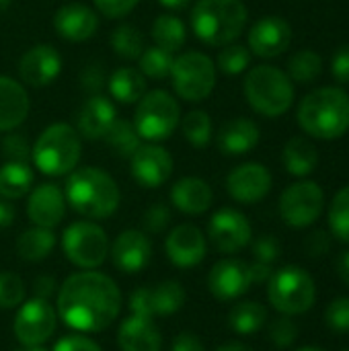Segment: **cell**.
<instances>
[{
  "label": "cell",
  "instance_id": "6da1fadb",
  "mask_svg": "<svg viewBox=\"0 0 349 351\" xmlns=\"http://www.w3.org/2000/svg\"><path fill=\"white\" fill-rule=\"evenodd\" d=\"M119 311L121 292L105 274H74L58 290V317L74 331L99 333L117 319Z\"/></svg>",
  "mask_w": 349,
  "mask_h": 351
},
{
  "label": "cell",
  "instance_id": "7a4b0ae2",
  "mask_svg": "<svg viewBox=\"0 0 349 351\" xmlns=\"http://www.w3.org/2000/svg\"><path fill=\"white\" fill-rule=\"evenodd\" d=\"M296 117L311 138L337 140L349 130V95L339 86L315 88L300 101Z\"/></svg>",
  "mask_w": 349,
  "mask_h": 351
},
{
  "label": "cell",
  "instance_id": "3957f363",
  "mask_svg": "<svg viewBox=\"0 0 349 351\" xmlns=\"http://www.w3.org/2000/svg\"><path fill=\"white\" fill-rule=\"evenodd\" d=\"M66 202L88 220L109 218L119 208V187L109 173L97 167L74 169L66 181Z\"/></svg>",
  "mask_w": 349,
  "mask_h": 351
},
{
  "label": "cell",
  "instance_id": "277c9868",
  "mask_svg": "<svg viewBox=\"0 0 349 351\" xmlns=\"http://www.w3.org/2000/svg\"><path fill=\"white\" fill-rule=\"evenodd\" d=\"M247 19L243 0H197L191 10V29L206 45L224 47L241 37Z\"/></svg>",
  "mask_w": 349,
  "mask_h": 351
},
{
  "label": "cell",
  "instance_id": "5b68a950",
  "mask_svg": "<svg viewBox=\"0 0 349 351\" xmlns=\"http://www.w3.org/2000/svg\"><path fill=\"white\" fill-rule=\"evenodd\" d=\"M80 156H82L80 134L76 132V128L62 121L47 125L39 134L31 150V158L35 167L47 177H62L72 173L80 162Z\"/></svg>",
  "mask_w": 349,
  "mask_h": 351
},
{
  "label": "cell",
  "instance_id": "8992f818",
  "mask_svg": "<svg viewBox=\"0 0 349 351\" xmlns=\"http://www.w3.org/2000/svg\"><path fill=\"white\" fill-rule=\"evenodd\" d=\"M243 93L253 111L265 117H280L294 103V82L284 70L269 64L255 66L247 72Z\"/></svg>",
  "mask_w": 349,
  "mask_h": 351
},
{
  "label": "cell",
  "instance_id": "52a82bcc",
  "mask_svg": "<svg viewBox=\"0 0 349 351\" xmlns=\"http://www.w3.org/2000/svg\"><path fill=\"white\" fill-rule=\"evenodd\" d=\"M179 121H181L179 101L171 93L156 88L144 93V97L138 101L132 123L142 140L163 142L173 136Z\"/></svg>",
  "mask_w": 349,
  "mask_h": 351
},
{
  "label": "cell",
  "instance_id": "ba28073f",
  "mask_svg": "<svg viewBox=\"0 0 349 351\" xmlns=\"http://www.w3.org/2000/svg\"><path fill=\"white\" fill-rule=\"evenodd\" d=\"M267 298L278 313L286 317H296L313 308L317 288L309 271L298 265H288L269 278Z\"/></svg>",
  "mask_w": 349,
  "mask_h": 351
},
{
  "label": "cell",
  "instance_id": "9c48e42d",
  "mask_svg": "<svg viewBox=\"0 0 349 351\" xmlns=\"http://www.w3.org/2000/svg\"><path fill=\"white\" fill-rule=\"evenodd\" d=\"M169 76L179 99L197 103L208 99L216 86V64L202 51H183L175 58Z\"/></svg>",
  "mask_w": 349,
  "mask_h": 351
},
{
  "label": "cell",
  "instance_id": "30bf717a",
  "mask_svg": "<svg viewBox=\"0 0 349 351\" xmlns=\"http://www.w3.org/2000/svg\"><path fill=\"white\" fill-rule=\"evenodd\" d=\"M62 249L70 263L80 269H97L109 255V239L95 222H74L62 234Z\"/></svg>",
  "mask_w": 349,
  "mask_h": 351
},
{
  "label": "cell",
  "instance_id": "8fae6325",
  "mask_svg": "<svg viewBox=\"0 0 349 351\" xmlns=\"http://www.w3.org/2000/svg\"><path fill=\"white\" fill-rule=\"evenodd\" d=\"M325 208V193L315 181H296L280 197V216L292 228L315 224Z\"/></svg>",
  "mask_w": 349,
  "mask_h": 351
},
{
  "label": "cell",
  "instance_id": "7c38bea8",
  "mask_svg": "<svg viewBox=\"0 0 349 351\" xmlns=\"http://www.w3.org/2000/svg\"><path fill=\"white\" fill-rule=\"evenodd\" d=\"M185 304V290L179 282L167 280L156 286H142L130 296V313L144 319L175 315Z\"/></svg>",
  "mask_w": 349,
  "mask_h": 351
},
{
  "label": "cell",
  "instance_id": "4fadbf2b",
  "mask_svg": "<svg viewBox=\"0 0 349 351\" xmlns=\"http://www.w3.org/2000/svg\"><path fill=\"white\" fill-rule=\"evenodd\" d=\"M58 315L43 298H31L23 302L14 317V337L23 346H43L56 331Z\"/></svg>",
  "mask_w": 349,
  "mask_h": 351
},
{
  "label": "cell",
  "instance_id": "5bb4252c",
  "mask_svg": "<svg viewBox=\"0 0 349 351\" xmlns=\"http://www.w3.org/2000/svg\"><path fill=\"white\" fill-rule=\"evenodd\" d=\"M208 237L220 253L232 255L251 243L253 230L243 212L234 208H222L210 218Z\"/></svg>",
  "mask_w": 349,
  "mask_h": 351
},
{
  "label": "cell",
  "instance_id": "9a60e30c",
  "mask_svg": "<svg viewBox=\"0 0 349 351\" xmlns=\"http://www.w3.org/2000/svg\"><path fill=\"white\" fill-rule=\"evenodd\" d=\"M292 43V27L286 19L278 14H267L259 19L249 31V51L272 60L282 56Z\"/></svg>",
  "mask_w": 349,
  "mask_h": 351
},
{
  "label": "cell",
  "instance_id": "2e32d148",
  "mask_svg": "<svg viewBox=\"0 0 349 351\" xmlns=\"http://www.w3.org/2000/svg\"><path fill=\"white\" fill-rule=\"evenodd\" d=\"M272 173L259 162H245L226 177V191L239 204H257L272 191Z\"/></svg>",
  "mask_w": 349,
  "mask_h": 351
},
{
  "label": "cell",
  "instance_id": "e0dca14e",
  "mask_svg": "<svg viewBox=\"0 0 349 351\" xmlns=\"http://www.w3.org/2000/svg\"><path fill=\"white\" fill-rule=\"evenodd\" d=\"M19 78L35 88L51 84L62 70V56L49 43H39L29 47L19 60Z\"/></svg>",
  "mask_w": 349,
  "mask_h": 351
},
{
  "label": "cell",
  "instance_id": "ac0fdd59",
  "mask_svg": "<svg viewBox=\"0 0 349 351\" xmlns=\"http://www.w3.org/2000/svg\"><path fill=\"white\" fill-rule=\"evenodd\" d=\"M132 177L148 189L160 187L169 181L173 173V156L167 148L158 144H140V148L130 156Z\"/></svg>",
  "mask_w": 349,
  "mask_h": 351
},
{
  "label": "cell",
  "instance_id": "d6986e66",
  "mask_svg": "<svg viewBox=\"0 0 349 351\" xmlns=\"http://www.w3.org/2000/svg\"><path fill=\"white\" fill-rule=\"evenodd\" d=\"M167 257L177 267H195L204 261L208 245L204 232L193 224H179L175 226L165 243Z\"/></svg>",
  "mask_w": 349,
  "mask_h": 351
},
{
  "label": "cell",
  "instance_id": "ffe728a7",
  "mask_svg": "<svg viewBox=\"0 0 349 351\" xmlns=\"http://www.w3.org/2000/svg\"><path fill=\"white\" fill-rule=\"evenodd\" d=\"M208 288H210V294L222 302L241 298L251 288L249 265L239 259L218 261L208 276Z\"/></svg>",
  "mask_w": 349,
  "mask_h": 351
},
{
  "label": "cell",
  "instance_id": "44dd1931",
  "mask_svg": "<svg viewBox=\"0 0 349 351\" xmlns=\"http://www.w3.org/2000/svg\"><path fill=\"white\" fill-rule=\"evenodd\" d=\"M53 29L56 33L72 43H80L91 39L99 29V14L86 4L68 2L62 4L53 14Z\"/></svg>",
  "mask_w": 349,
  "mask_h": 351
},
{
  "label": "cell",
  "instance_id": "7402d4cb",
  "mask_svg": "<svg viewBox=\"0 0 349 351\" xmlns=\"http://www.w3.org/2000/svg\"><path fill=\"white\" fill-rule=\"evenodd\" d=\"M113 265L123 274L142 271L152 259V243L142 230H123L111 245Z\"/></svg>",
  "mask_w": 349,
  "mask_h": 351
},
{
  "label": "cell",
  "instance_id": "603a6c76",
  "mask_svg": "<svg viewBox=\"0 0 349 351\" xmlns=\"http://www.w3.org/2000/svg\"><path fill=\"white\" fill-rule=\"evenodd\" d=\"M66 195L56 183H41L29 193L27 216L35 226L53 228L64 220Z\"/></svg>",
  "mask_w": 349,
  "mask_h": 351
},
{
  "label": "cell",
  "instance_id": "cb8c5ba5",
  "mask_svg": "<svg viewBox=\"0 0 349 351\" xmlns=\"http://www.w3.org/2000/svg\"><path fill=\"white\" fill-rule=\"evenodd\" d=\"M117 119V111L111 99L103 95H93L80 107L76 115V132L86 140H101Z\"/></svg>",
  "mask_w": 349,
  "mask_h": 351
},
{
  "label": "cell",
  "instance_id": "d4e9b609",
  "mask_svg": "<svg viewBox=\"0 0 349 351\" xmlns=\"http://www.w3.org/2000/svg\"><path fill=\"white\" fill-rule=\"evenodd\" d=\"M259 140H261L259 125L247 117H237V119L226 121L216 136L218 148L226 156L247 154L259 144Z\"/></svg>",
  "mask_w": 349,
  "mask_h": 351
},
{
  "label": "cell",
  "instance_id": "484cf974",
  "mask_svg": "<svg viewBox=\"0 0 349 351\" xmlns=\"http://www.w3.org/2000/svg\"><path fill=\"white\" fill-rule=\"evenodd\" d=\"M29 95L25 86L0 74V132L16 130L29 115Z\"/></svg>",
  "mask_w": 349,
  "mask_h": 351
},
{
  "label": "cell",
  "instance_id": "4316f807",
  "mask_svg": "<svg viewBox=\"0 0 349 351\" xmlns=\"http://www.w3.org/2000/svg\"><path fill=\"white\" fill-rule=\"evenodd\" d=\"M117 346L121 351H160L163 337L152 319L132 315L119 325Z\"/></svg>",
  "mask_w": 349,
  "mask_h": 351
},
{
  "label": "cell",
  "instance_id": "83f0119b",
  "mask_svg": "<svg viewBox=\"0 0 349 351\" xmlns=\"http://www.w3.org/2000/svg\"><path fill=\"white\" fill-rule=\"evenodd\" d=\"M212 199H214L212 187L200 177H183L171 189L173 206L187 216H200L208 212Z\"/></svg>",
  "mask_w": 349,
  "mask_h": 351
},
{
  "label": "cell",
  "instance_id": "f1b7e54d",
  "mask_svg": "<svg viewBox=\"0 0 349 351\" xmlns=\"http://www.w3.org/2000/svg\"><path fill=\"white\" fill-rule=\"evenodd\" d=\"M282 162L284 169L294 175V177H306L311 175L317 165H319V152L315 148L313 142H309L306 138H290L282 150Z\"/></svg>",
  "mask_w": 349,
  "mask_h": 351
},
{
  "label": "cell",
  "instance_id": "f546056e",
  "mask_svg": "<svg viewBox=\"0 0 349 351\" xmlns=\"http://www.w3.org/2000/svg\"><path fill=\"white\" fill-rule=\"evenodd\" d=\"M107 82H109L111 97L117 103H123V105L138 103L146 93V76L140 72V68H132V66L117 68L109 76Z\"/></svg>",
  "mask_w": 349,
  "mask_h": 351
},
{
  "label": "cell",
  "instance_id": "4dcf8cb0",
  "mask_svg": "<svg viewBox=\"0 0 349 351\" xmlns=\"http://www.w3.org/2000/svg\"><path fill=\"white\" fill-rule=\"evenodd\" d=\"M33 187V171L27 162L8 160L0 167V197L19 199L27 195Z\"/></svg>",
  "mask_w": 349,
  "mask_h": 351
},
{
  "label": "cell",
  "instance_id": "1f68e13d",
  "mask_svg": "<svg viewBox=\"0 0 349 351\" xmlns=\"http://www.w3.org/2000/svg\"><path fill=\"white\" fill-rule=\"evenodd\" d=\"M56 247V234L51 228L33 226L16 239V253L23 261H43Z\"/></svg>",
  "mask_w": 349,
  "mask_h": 351
},
{
  "label": "cell",
  "instance_id": "d6a6232c",
  "mask_svg": "<svg viewBox=\"0 0 349 351\" xmlns=\"http://www.w3.org/2000/svg\"><path fill=\"white\" fill-rule=\"evenodd\" d=\"M152 39L156 47L177 53L187 41L185 23L175 14H158L152 23Z\"/></svg>",
  "mask_w": 349,
  "mask_h": 351
},
{
  "label": "cell",
  "instance_id": "836d02e7",
  "mask_svg": "<svg viewBox=\"0 0 349 351\" xmlns=\"http://www.w3.org/2000/svg\"><path fill=\"white\" fill-rule=\"evenodd\" d=\"M267 321V311L259 302H239L228 315V325L239 335L257 333Z\"/></svg>",
  "mask_w": 349,
  "mask_h": 351
},
{
  "label": "cell",
  "instance_id": "e575fe53",
  "mask_svg": "<svg viewBox=\"0 0 349 351\" xmlns=\"http://www.w3.org/2000/svg\"><path fill=\"white\" fill-rule=\"evenodd\" d=\"M105 142L111 148L113 154L121 156V158H130L142 144L140 134L136 132L134 123L128 119H115L113 125L109 128V132L105 134Z\"/></svg>",
  "mask_w": 349,
  "mask_h": 351
},
{
  "label": "cell",
  "instance_id": "d590c367",
  "mask_svg": "<svg viewBox=\"0 0 349 351\" xmlns=\"http://www.w3.org/2000/svg\"><path fill=\"white\" fill-rule=\"evenodd\" d=\"M323 72V58L315 49H298L288 60V76L292 82L311 84Z\"/></svg>",
  "mask_w": 349,
  "mask_h": 351
},
{
  "label": "cell",
  "instance_id": "8d00e7d4",
  "mask_svg": "<svg viewBox=\"0 0 349 351\" xmlns=\"http://www.w3.org/2000/svg\"><path fill=\"white\" fill-rule=\"evenodd\" d=\"M109 43H111V49L115 51V56H119L121 60H138L146 47L144 45V33L134 25L115 27L111 31Z\"/></svg>",
  "mask_w": 349,
  "mask_h": 351
},
{
  "label": "cell",
  "instance_id": "74e56055",
  "mask_svg": "<svg viewBox=\"0 0 349 351\" xmlns=\"http://www.w3.org/2000/svg\"><path fill=\"white\" fill-rule=\"evenodd\" d=\"M181 123V130H183V136L185 140L193 146V148H206L210 142H212V119L206 111L202 109H195V111H189Z\"/></svg>",
  "mask_w": 349,
  "mask_h": 351
},
{
  "label": "cell",
  "instance_id": "f35d334b",
  "mask_svg": "<svg viewBox=\"0 0 349 351\" xmlns=\"http://www.w3.org/2000/svg\"><path fill=\"white\" fill-rule=\"evenodd\" d=\"M140 72L146 78H154V80H163L171 74L173 68V53L152 45V47H144V51L140 53Z\"/></svg>",
  "mask_w": 349,
  "mask_h": 351
},
{
  "label": "cell",
  "instance_id": "ab89813d",
  "mask_svg": "<svg viewBox=\"0 0 349 351\" xmlns=\"http://www.w3.org/2000/svg\"><path fill=\"white\" fill-rule=\"evenodd\" d=\"M329 228L335 239L349 245V185L335 193L329 206Z\"/></svg>",
  "mask_w": 349,
  "mask_h": 351
},
{
  "label": "cell",
  "instance_id": "60d3db41",
  "mask_svg": "<svg viewBox=\"0 0 349 351\" xmlns=\"http://www.w3.org/2000/svg\"><path fill=\"white\" fill-rule=\"evenodd\" d=\"M218 68L228 74V76H237L241 72H245L251 64V51L245 45L239 43H228L220 49L218 58H216Z\"/></svg>",
  "mask_w": 349,
  "mask_h": 351
},
{
  "label": "cell",
  "instance_id": "b9f144b4",
  "mask_svg": "<svg viewBox=\"0 0 349 351\" xmlns=\"http://www.w3.org/2000/svg\"><path fill=\"white\" fill-rule=\"evenodd\" d=\"M25 302V284L12 271H0V308H16Z\"/></svg>",
  "mask_w": 349,
  "mask_h": 351
},
{
  "label": "cell",
  "instance_id": "7bdbcfd3",
  "mask_svg": "<svg viewBox=\"0 0 349 351\" xmlns=\"http://www.w3.org/2000/svg\"><path fill=\"white\" fill-rule=\"evenodd\" d=\"M298 337V327L296 323L292 321V317H280L276 321H272L269 325V341L280 348V350H286L290 348Z\"/></svg>",
  "mask_w": 349,
  "mask_h": 351
},
{
  "label": "cell",
  "instance_id": "ee69618b",
  "mask_svg": "<svg viewBox=\"0 0 349 351\" xmlns=\"http://www.w3.org/2000/svg\"><path fill=\"white\" fill-rule=\"evenodd\" d=\"M327 327L335 333H349V298H335L325 311Z\"/></svg>",
  "mask_w": 349,
  "mask_h": 351
},
{
  "label": "cell",
  "instance_id": "f6af8a7d",
  "mask_svg": "<svg viewBox=\"0 0 349 351\" xmlns=\"http://www.w3.org/2000/svg\"><path fill=\"white\" fill-rule=\"evenodd\" d=\"M171 224V210L165 206V204H154L150 206L144 216H142V226L146 232H152V234H158L163 232L167 226Z\"/></svg>",
  "mask_w": 349,
  "mask_h": 351
},
{
  "label": "cell",
  "instance_id": "bcb514c9",
  "mask_svg": "<svg viewBox=\"0 0 349 351\" xmlns=\"http://www.w3.org/2000/svg\"><path fill=\"white\" fill-rule=\"evenodd\" d=\"M253 255H255V261L259 263H276L282 255V247H280V241L272 234H263L259 237L255 243H253Z\"/></svg>",
  "mask_w": 349,
  "mask_h": 351
},
{
  "label": "cell",
  "instance_id": "7dc6e473",
  "mask_svg": "<svg viewBox=\"0 0 349 351\" xmlns=\"http://www.w3.org/2000/svg\"><path fill=\"white\" fill-rule=\"evenodd\" d=\"M140 0H93L97 12H101L107 19H121L128 16Z\"/></svg>",
  "mask_w": 349,
  "mask_h": 351
},
{
  "label": "cell",
  "instance_id": "c3c4849f",
  "mask_svg": "<svg viewBox=\"0 0 349 351\" xmlns=\"http://www.w3.org/2000/svg\"><path fill=\"white\" fill-rule=\"evenodd\" d=\"M2 152L10 158V160H21V162H27L29 156H31V146L27 142L25 136H19V134H10L2 140Z\"/></svg>",
  "mask_w": 349,
  "mask_h": 351
},
{
  "label": "cell",
  "instance_id": "681fc988",
  "mask_svg": "<svg viewBox=\"0 0 349 351\" xmlns=\"http://www.w3.org/2000/svg\"><path fill=\"white\" fill-rule=\"evenodd\" d=\"M329 249H331V237H329V232H325V230H315V232H311V234L306 237V241H304V251H306L313 259H317V257H321V255H327Z\"/></svg>",
  "mask_w": 349,
  "mask_h": 351
},
{
  "label": "cell",
  "instance_id": "f907efd6",
  "mask_svg": "<svg viewBox=\"0 0 349 351\" xmlns=\"http://www.w3.org/2000/svg\"><path fill=\"white\" fill-rule=\"evenodd\" d=\"M331 74L339 84H349V43L341 45L331 60Z\"/></svg>",
  "mask_w": 349,
  "mask_h": 351
},
{
  "label": "cell",
  "instance_id": "816d5d0a",
  "mask_svg": "<svg viewBox=\"0 0 349 351\" xmlns=\"http://www.w3.org/2000/svg\"><path fill=\"white\" fill-rule=\"evenodd\" d=\"M53 351H103L93 339L84 337V335H66L62 337L56 346Z\"/></svg>",
  "mask_w": 349,
  "mask_h": 351
},
{
  "label": "cell",
  "instance_id": "f5cc1de1",
  "mask_svg": "<svg viewBox=\"0 0 349 351\" xmlns=\"http://www.w3.org/2000/svg\"><path fill=\"white\" fill-rule=\"evenodd\" d=\"M103 84H105V72L101 66L95 64V66H88L82 70V74H80V86L82 88H86L88 93H99Z\"/></svg>",
  "mask_w": 349,
  "mask_h": 351
},
{
  "label": "cell",
  "instance_id": "db71d44e",
  "mask_svg": "<svg viewBox=\"0 0 349 351\" xmlns=\"http://www.w3.org/2000/svg\"><path fill=\"white\" fill-rule=\"evenodd\" d=\"M171 351H206V350H204L202 339H200L195 333H179V335L173 339Z\"/></svg>",
  "mask_w": 349,
  "mask_h": 351
},
{
  "label": "cell",
  "instance_id": "11a10c76",
  "mask_svg": "<svg viewBox=\"0 0 349 351\" xmlns=\"http://www.w3.org/2000/svg\"><path fill=\"white\" fill-rule=\"evenodd\" d=\"M33 292L37 298H43L47 300L53 292H56V280L51 276H39L35 282H33Z\"/></svg>",
  "mask_w": 349,
  "mask_h": 351
},
{
  "label": "cell",
  "instance_id": "9f6ffc18",
  "mask_svg": "<svg viewBox=\"0 0 349 351\" xmlns=\"http://www.w3.org/2000/svg\"><path fill=\"white\" fill-rule=\"evenodd\" d=\"M274 276V271H272V265H267V263H259V261H255V263H251L249 265V278H251V284H265V282H269V278Z\"/></svg>",
  "mask_w": 349,
  "mask_h": 351
},
{
  "label": "cell",
  "instance_id": "6f0895ef",
  "mask_svg": "<svg viewBox=\"0 0 349 351\" xmlns=\"http://www.w3.org/2000/svg\"><path fill=\"white\" fill-rule=\"evenodd\" d=\"M14 222V208L8 199L0 197V228H8Z\"/></svg>",
  "mask_w": 349,
  "mask_h": 351
},
{
  "label": "cell",
  "instance_id": "680465c9",
  "mask_svg": "<svg viewBox=\"0 0 349 351\" xmlns=\"http://www.w3.org/2000/svg\"><path fill=\"white\" fill-rule=\"evenodd\" d=\"M335 267H337V276L341 278V282H344V284L349 288V251H346V253H341V255H339V259H337Z\"/></svg>",
  "mask_w": 349,
  "mask_h": 351
},
{
  "label": "cell",
  "instance_id": "91938a15",
  "mask_svg": "<svg viewBox=\"0 0 349 351\" xmlns=\"http://www.w3.org/2000/svg\"><path fill=\"white\" fill-rule=\"evenodd\" d=\"M158 2H160V6H165L169 10H183L189 6L191 0H158Z\"/></svg>",
  "mask_w": 349,
  "mask_h": 351
},
{
  "label": "cell",
  "instance_id": "94428289",
  "mask_svg": "<svg viewBox=\"0 0 349 351\" xmlns=\"http://www.w3.org/2000/svg\"><path fill=\"white\" fill-rule=\"evenodd\" d=\"M216 351H253V348H249V346H245L241 341H230V343L220 346Z\"/></svg>",
  "mask_w": 349,
  "mask_h": 351
},
{
  "label": "cell",
  "instance_id": "6125c7cd",
  "mask_svg": "<svg viewBox=\"0 0 349 351\" xmlns=\"http://www.w3.org/2000/svg\"><path fill=\"white\" fill-rule=\"evenodd\" d=\"M12 351H47L45 348H41V346H23V348H16V350Z\"/></svg>",
  "mask_w": 349,
  "mask_h": 351
},
{
  "label": "cell",
  "instance_id": "be15d7a7",
  "mask_svg": "<svg viewBox=\"0 0 349 351\" xmlns=\"http://www.w3.org/2000/svg\"><path fill=\"white\" fill-rule=\"evenodd\" d=\"M10 2H12V0H0V12H4V10H8V6H10Z\"/></svg>",
  "mask_w": 349,
  "mask_h": 351
},
{
  "label": "cell",
  "instance_id": "e7e4bbea",
  "mask_svg": "<svg viewBox=\"0 0 349 351\" xmlns=\"http://www.w3.org/2000/svg\"><path fill=\"white\" fill-rule=\"evenodd\" d=\"M298 351H325V350H321V348H315V346H311V348H302V350H298Z\"/></svg>",
  "mask_w": 349,
  "mask_h": 351
},
{
  "label": "cell",
  "instance_id": "03108f58",
  "mask_svg": "<svg viewBox=\"0 0 349 351\" xmlns=\"http://www.w3.org/2000/svg\"><path fill=\"white\" fill-rule=\"evenodd\" d=\"M344 351H349V348H348V350H344Z\"/></svg>",
  "mask_w": 349,
  "mask_h": 351
}]
</instances>
